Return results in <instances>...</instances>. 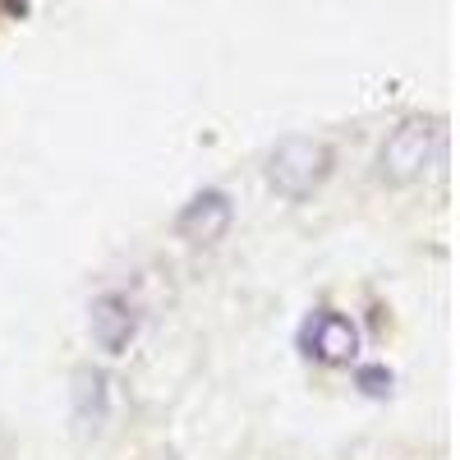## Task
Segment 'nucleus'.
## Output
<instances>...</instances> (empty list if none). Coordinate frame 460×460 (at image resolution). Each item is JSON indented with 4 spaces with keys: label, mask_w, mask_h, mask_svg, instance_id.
<instances>
[{
    "label": "nucleus",
    "mask_w": 460,
    "mask_h": 460,
    "mask_svg": "<svg viewBox=\"0 0 460 460\" xmlns=\"http://www.w3.org/2000/svg\"><path fill=\"white\" fill-rule=\"evenodd\" d=\"M447 152V125L433 120V115H410L405 125L392 129V138L382 143V175L410 184V180H424Z\"/></svg>",
    "instance_id": "f257e3e1"
},
{
    "label": "nucleus",
    "mask_w": 460,
    "mask_h": 460,
    "mask_svg": "<svg viewBox=\"0 0 460 460\" xmlns=\"http://www.w3.org/2000/svg\"><path fill=\"white\" fill-rule=\"evenodd\" d=\"M327 171H332V152H327V143H318V138H286V143H277V152H272V166H267V180H272V189L281 199H290V203H299V199H309L314 189L327 180Z\"/></svg>",
    "instance_id": "f03ea898"
},
{
    "label": "nucleus",
    "mask_w": 460,
    "mask_h": 460,
    "mask_svg": "<svg viewBox=\"0 0 460 460\" xmlns=\"http://www.w3.org/2000/svg\"><path fill=\"white\" fill-rule=\"evenodd\" d=\"M299 345H304V355H314L323 364H350L359 355V327L350 318L323 309V314H314L309 323H304Z\"/></svg>",
    "instance_id": "7ed1b4c3"
},
{
    "label": "nucleus",
    "mask_w": 460,
    "mask_h": 460,
    "mask_svg": "<svg viewBox=\"0 0 460 460\" xmlns=\"http://www.w3.org/2000/svg\"><path fill=\"white\" fill-rule=\"evenodd\" d=\"M230 217H235V208H230V199L221 194V189H208V194L189 199L184 212L175 217V235L180 240H194V244H212L226 235Z\"/></svg>",
    "instance_id": "20e7f679"
},
{
    "label": "nucleus",
    "mask_w": 460,
    "mask_h": 460,
    "mask_svg": "<svg viewBox=\"0 0 460 460\" xmlns=\"http://www.w3.org/2000/svg\"><path fill=\"white\" fill-rule=\"evenodd\" d=\"M138 332V309L125 299V295H102L93 299V341H97V350L106 355H125L129 350V341Z\"/></svg>",
    "instance_id": "39448f33"
},
{
    "label": "nucleus",
    "mask_w": 460,
    "mask_h": 460,
    "mask_svg": "<svg viewBox=\"0 0 460 460\" xmlns=\"http://www.w3.org/2000/svg\"><path fill=\"white\" fill-rule=\"evenodd\" d=\"M74 414H79L84 429H102L106 424V377L84 368L74 377Z\"/></svg>",
    "instance_id": "423d86ee"
},
{
    "label": "nucleus",
    "mask_w": 460,
    "mask_h": 460,
    "mask_svg": "<svg viewBox=\"0 0 460 460\" xmlns=\"http://www.w3.org/2000/svg\"><path fill=\"white\" fill-rule=\"evenodd\" d=\"M359 387L368 392V396H382L392 387V373L387 368H359Z\"/></svg>",
    "instance_id": "0eeeda50"
}]
</instances>
